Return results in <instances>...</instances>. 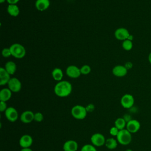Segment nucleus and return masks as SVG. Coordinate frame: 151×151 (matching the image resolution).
Listing matches in <instances>:
<instances>
[{
	"mask_svg": "<svg viewBox=\"0 0 151 151\" xmlns=\"http://www.w3.org/2000/svg\"><path fill=\"white\" fill-rule=\"evenodd\" d=\"M71 84L65 80L58 81L54 86V91L55 94L60 97H65L68 96L72 92Z\"/></svg>",
	"mask_w": 151,
	"mask_h": 151,
	"instance_id": "obj_1",
	"label": "nucleus"
},
{
	"mask_svg": "<svg viewBox=\"0 0 151 151\" xmlns=\"http://www.w3.org/2000/svg\"><path fill=\"white\" fill-rule=\"evenodd\" d=\"M116 139L118 143L122 145H128L132 140V133L129 132L126 129L119 130Z\"/></svg>",
	"mask_w": 151,
	"mask_h": 151,
	"instance_id": "obj_2",
	"label": "nucleus"
},
{
	"mask_svg": "<svg viewBox=\"0 0 151 151\" xmlns=\"http://www.w3.org/2000/svg\"><path fill=\"white\" fill-rule=\"evenodd\" d=\"M71 114L77 120H83L87 116V112L86 111V107L77 104L74 106L71 109Z\"/></svg>",
	"mask_w": 151,
	"mask_h": 151,
	"instance_id": "obj_3",
	"label": "nucleus"
},
{
	"mask_svg": "<svg viewBox=\"0 0 151 151\" xmlns=\"http://www.w3.org/2000/svg\"><path fill=\"white\" fill-rule=\"evenodd\" d=\"M11 55L16 58H22L26 54V50L25 47L19 44V43H14L12 44L9 47Z\"/></svg>",
	"mask_w": 151,
	"mask_h": 151,
	"instance_id": "obj_4",
	"label": "nucleus"
},
{
	"mask_svg": "<svg viewBox=\"0 0 151 151\" xmlns=\"http://www.w3.org/2000/svg\"><path fill=\"white\" fill-rule=\"evenodd\" d=\"M106 140L104 136L100 133H95L90 137L91 143L95 147H101L104 146Z\"/></svg>",
	"mask_w": 151,
	"mask_h": 151,
	"instance_id": "obj_5",
	"label": "nucleus"
},
{
	"mask_svg": "<svg viewBox=\"0 0 151 151\" xmlns=\"http://www.w3.org/2000/svg\"><path fill=\"white\" fill-rule=\"evenodd\" d=\"M134 103V99L133 96L130 94H124L120 99V104L124 109L132 108Z\"/></svg>",
	"mask_w": 151,
	"mask_h": 151,
	"instance_id": "obj_6",
	"label": "nucleus"
},
{
	"mask_svg": "<svg viewBox=\"0 0 151 151\" xmlns=\"http://www.w3.org/2000/svg\"><path fill=\"white\" fill-rule=\"evenodd\" d=\"M7 85L8 88L12 93H18L21 90L22 88V84L20 80L16 77L11 78Z\"/></svg>",
	"mask_w": 151,
	"mask_h": 151,
	"instance_id": "obj_7",
	"label": "nucleus"
},
{
	"mask_svg": "<svg viewBox=\"0 0 151 151\" xmlns=\"http://www.w3.org/2000/svg\"><path fill=\"white\" fill-rule=\"evenodd\" d=\"M4 113L6 119L11 122H15L18 119V111L14 107H8Z\"/></svg>",
	"mask_w": 151,
	"mask_h": 151,
	"instance_id": "obj_8",
	"label": "nucleus"
},
{
	"mask_svg": "<svg viewBox=\"0 0 151 151\" xmlns=\"http://www.w3.org/2000/svg\"><path fill=\"white\" fill-rule=\"evenodd\" d=\"M130 36L129 31L124 28H119L114 32V37L118 40L124 41Z\"/></svg>",
	"mask_w": 151,
	"mask_h": 151,
	"instance_id": "obj_9",
	"label": "nucleus"
},
{
	"mask_svg": "<svg viewBox=\"0 0 151 151\" xmlns=\"http://www.w3.org/2000/svg\"><path fill=\"white\" fill-rule=\"evenodd\" d=\"M66 74L70 78H77L80 76L81 71H80V68H79L78 67L74 65H71L67 67L65 70Z\"/></svg>",
	"mask_w": 151,
	"mask_h": 151,
	"instance_id": "obj_10",
	"label": "nucleus"
},
{
	"mask_svg": "<svg viewBox=\"0 0 151 151\" xmlns=\"http://www.w3.org/2000/svg\"><path fill=\"white\" fill-rule=\"evenodd\" d=\"M140 128V122L135 119H132L126 124V129L132 134L137 133Z\"/></svg>",
	"mask_w": 151,
	"mask_h": 151,
	"instance_id": "obj_11",
	"label": "nucleus"
},
{
	"mask_svg": "<svg viewBox=\"0 0 151 151\" xmlns=\"http://www.w3.org/2000/svg\"><path fill=\"white\" fill-rule=\"evenodd\" d=\"M19 119L23 123H30L34 120V113L31 110H25L21 114Z\"/></svg>",
	"mask_w": 151,
	"mask_h": 151,
	"instance_id": "obj_12",
	"label": "nucleus"
},
{
	"mask_svg": "<svg viewBox=\"0 0 151 151\" xmlns=\"http://www.w3.org/2000/svg\"><path fill=\"white\" fill-rule=\"evenodd\" d=\"M33 143V139L29 134L22 135L19 140V145L21 148L30 147Z\"/></svg>",
	"mask_w": 151,
	"mask_h": 151,
	"instance_id": "obj_13",
	"label": "nucleus"
},
{
	"mask_svg": "<svg viewBox=\"0 0 151 151\" xmlns=\"http://www.w3.org/2000/svg\"><path fill=\"white\" fill-rule=\"evenodd\" d=\"M78 148V143L74 140H68L64 143L63 146L64 151H77Z\"/></svg>",
	"mask_w": 151,
	"mask_h": 151,
	"instance_id": "obj_14",
	"label": "nucleus"
},
{
	"mask_svg": "<svg viewBox=\"0 0 151 151\" xmlns=\"http://www.w3.org/2000/svg\"><path fill=\"white\" fill-rule=\"evenodd\" d=\"M112 73L114 76L119 77L125 76L127 73V68L126 66L122 65H117L113 67Z\"/></svg>",
	"mask_w": 151,
	"mask_h": 151,
	"instance_id": "obj_15",
	"label": "nucleus"
},
{
	"mask_svg": "<svg viewBox=\"0 0 151 151\" xmlns=\"http://www.w3.org/2000/svg\"><path fill=\"white\" fill-rule=\"evenodd\" d=\"M10 74L5 70L4 67L0 68V85L4 86L8 84L11 79Z\"/></svg>",
	"mask_w": 151,
	"mask_h": 151,
	"instance_id": "obj_16",
	"label": "nucleus"
},
{
	"mask_svg": "<svg viewBox=\"0 0 151 151\" xmlns=\"http://www.w3.org/2000/svg\"><path fill=\"white\" fill-rule=\"evenodd\" d=\"M50 5V0H36L35 6L40 11H44L47 9Z\"/></svg>",
	"mask_w": 151,
	"mask_h": 151,
	"instance_id": "obj_17",
	"label": "nucleus"
},
{
	"mask_svg": "<svg viewBox=\"0 0 151 151\" xmlns=\"http://www.w3.org/2000/svg\"><path fill=\"white\" fill-rule=\"evenodd\" d=\"M12 91L8 88H4L0 91V101L6 102L12 96Z\"/></svg>",
	"mask_w": 151,
	"mask_h": 151,
	"instance_id": "obj_18",
	"label": "nucleus"
},
{
	"mask_svg": "<svg viewBox=\"0 0 151 151\" xmlns=\"http://www.w3.org/2000/svg\"><path fill=\"white\" fill-rule=\"evenodd\" d=\"M7 12L12 17H17L19 14V9L17 4H9L7 7Z\"/></svg>",
	"mask_w": 151,
	"mask_h": 151,
	"instance_id": "obj_19",
	"label": "nucleus"
},
{
	"mask_svg": "<svg viewBox=\"0 0 151 151\" xmlns=\"http://www.w3.org/2000/svg\"><path fill=\"white\" fill-rule=\"evenodd\" d=\"M118 143H119L116 139H114L113 137H109L106 140V143L104 145L107 149L110 150H113L117 147Z\"/></svg>",
	"mask_w": 151,
	"mask_h": 151,
	"instance_id": "obj_20",
	"label": "nucleus"
},
{
	"mask_svg": "<svg viewBox=\"0 0 151 151\" xmlns=\"http://www.w3.org/2000/svg\"><path fill=\"white\" fill-rule=\"evenodd\" d=\"M5 70L10 74L12 75L14 74L16 70H17V65L16 64L12 61H9L6 63L5 65Z\"/></svg>",
	"mask_w": 151,
	"mask_h": 151,
	"instance_id": "obj_21",
	"label": "nucleus"
},
{
	"mask_svg": "<svg viewBox=\"0 0 151 151\" xmlns=\"http://www.w3.org/2000/svg\"><path fill=\"white\" fill-rule=\"evenodd\" d=\"M53 79L57 81H60L62 80L63 77V73L61 69L60 68H55L51 73Z\"/></svg>",
	"mask_w": 151,
	"mask_h": 151,
	"instance_id": "obj_22",
	"label": "nucleus"
},
{
	"mask_svg": "<svg viewBox=\"0 0 151 151\" xmlns=\"http://www.w3.org/2000/svg\"><path fill=\"white\" fill-rule=\"evenodd\" d=\"M127 122L123 117H118L114 121V126L119 130L126 129Z\"/></svg>",
	"mask_w": 151,
	"mask_h": 151,
	"instance_id": "obj_23",
	"label": "nucleus"
},
{
	"mask_svg": "<svg viewBox=\"0 0 151 151\" xmlns=\"http://www.w3.org/2000/svg\"><path fill=\"white\" fill-rule=\"evenodd\" d=\"M122 47L126 51H130L133 47V42L130 40L127 39L123 41Z\"/></svg>",
	"mask_w": 151,
	"mask_h": 151,
	"instance_id": "obj_24",
	"label": "nucleus"
},
{
	"mask_svg": "<svg viewBox=\"0 0 151 151\" xmlns=\"http://www.w3.org/2000/svg\"><path fill=\"white\" fill-rule=\"evenodd\" d=\"M80 151H97V149L92 144H86L81 147Z\"/></svg>",
	"mask_w": 151,
	"mask_h": 151,
	"instance_id": "obj_25",
	"label": "nucleus"
},
{
	"mask_svg": "<svg viewBox=\"0 0 151 151\" xmlns=\"http://www.w3.org/2000/svg\"><path fill=\"white\" fill-rule=\"evenodd\" d=\"M81 74L83 75H87L91 72V67L88 65H84L80 68Z\"/></svg>",
	"mask_w": 151,
	"mask_h": 151,
	"instance_id": "obj_26",
	"label": "nucleus"
},
{
	"mask_svg": "<svg viewBox=\"0 0 151 151\" xmlns=\"http://www.w3.org/2000/svg\"><path fill=\"white\" fill-rule=\"evenodd\" d=\"M44 119V116L41 112L34 113V120L37 122H41Z\"/></svg>",
	"mask_w": 151,
	"mask_h": 151,
	"instance_id": "obj_27",
	"label": "nucleus"
},
{
	"mask_svg": "<svg viewBox=\"0 0 151 151\" xmlns=\"http://www.w3.org/2000/svg\"><path fill=\"white\" fill-rule=\"evenodd\" d=\"M119 132V130L117 127H116L114 126H113V127H111L110 129V130H109V133H110V134L111 136H115V137L117 136V135Z\"/></svg>",
	"mask_w": 151,
	"mask_h": 151,
	"instance_id": "obj_28",
	"label": "nucleus"
},
{
	"mask_svg": "<svg viewBox=\"0 0 151 151\" xmlns=\"http://www.w3.org/2000/svg\"><path fill=\"white\" fill-rule=\"evenodd\" d=\"M2 55L4 57H9L11 55V52L9 48H4L2 50Z\"/></svg>",
	"mask_w": 151,
	"mask_h": 151,
	"instance_id": "obj_29",
	"label": "nucleus"
},
{
	"mask_svg": "<svg viewBox=\"0 0 151 151\" xmlns=\"http://www.w3.org/2000/svg\"><path fill=\"white\" fill-rule=\"evenodd\" d=\"M8 107H7L6 103L5 101H0V111L5 112Z\"/></svg>",
	"mask_w": 151,
	"mask_h": 151,
	"instance_id": "obj_30",
	"label": "nucleus"
},
{
	"mask_svg": "<svg viewBox=\"0 0 151 151\" xmlns=\"http://www.w3.org/2000/svg\"><path fill=\"white\" fill-rule=\"evenodd\" d=\"M86 111H87V113H91V112H93L94 110L95 106H94V105L93 104L90 103V104H87L86 106Z\"/></svg>",
	"mask_w": 151,
	"mask_h": 151,
	"instance_id": "obj_31",
	"label": "nucleus"
},
{
	"mask_svg": "<svg viewBox=\"0 0 151 151\" xmlns=\"http://www.w3.org/2000/svg\"><path fill=\"white\" fill-rule=\"evenodd\" d=\"M19 0H6L8 4H17Z\"/></svg>",
	"mask_w": 151,
	"mask_h": 151,
	"instance_id": "obj_32",
	"label": "nucleus"
},
{
	"mask_svg": "<svg viewBox=\"0 0 151 151\" xmlns=\"http://www.w3.org/2000/svg\"><path fill=\"white\" fill-rule=\"evenodd\" d=\"M123 118L126 120V122L127 123L129 121H130V120H132L131 116H130V115H129V114H125V115L123 116Z\"/></svg>",
	"mask_w": 151,
	"mask_h": 151,
	"instance_id": "obj_33",
	"label": "nucleus"
},
{
	"mask_svg": "<svg viewBox=\"0 0 151 151\" xmlns=\"http://www.w3.org/2000/svg\"><path fill=\"white\" fill-rule=\"evenodd\" d=\"M20 151H32V150L30 147H28V148H22Z\"/></svg>",
	"mask_w": 151,
	"mask_h": 151,
	"instance_id": "obj_34",
	"label": "nucleus"
},
{
	"mask_svg": "<svg viewBox=\"0 0 151 151\" xmlns=\"http://www.w3.org/2000/svg\"><path fill=\"white\" fill-rule=\"evenodd\" d=\"M148 60H149V63H150V64H151V52L149 54V56H148Z\"/></svg>",
	"mask_w": 151,
	"mask_h": 151,
	"instance_id": "obj_35",
	"label": "nucleus"
},
{
	"mask_svg": "<svg viewBox=\"0 0 151 151\" xmlns=\"http://www.w3.org/2000/svg\"><path fill=\"white\" fill-rule=\"evenodd\" d=\"M5 1H6V0H0V3L2 4V3H4Z\"/></svg>",
	"mask_w": 151,
	"mask_h": 151,
	"instance_id": "obj_36",
	"label": "nucleus"
},
{
	"mask_svg": "<svg viewBox=\"0 0 151 151\" xmlns=\"http://www.w3.org/2000/svg\"><path fill=\"white\" fill-rule=\"evenodd\" d=\"M125 151H133L132 149H126Z\"/></svg>",
	"mask_w": 151,
	"mask_h": 151,
	"instance_id": "obj_37",
	"label": "nucleus"
},
{
	"mask_svg": "<svg viewBox=\"0 0 151 151\" xmlns=\"http://www.w3.org/2000/svg\"><path fill=\"white\" fill-rule=\"evenodd\" d=\"M1 151H3V150H1Z\"/></svg>",
	"mask_w": 151,
	"mask_h": 151,
	"instance_id": "obj_38",
	"label": "nucleus"
}]
</instances>
